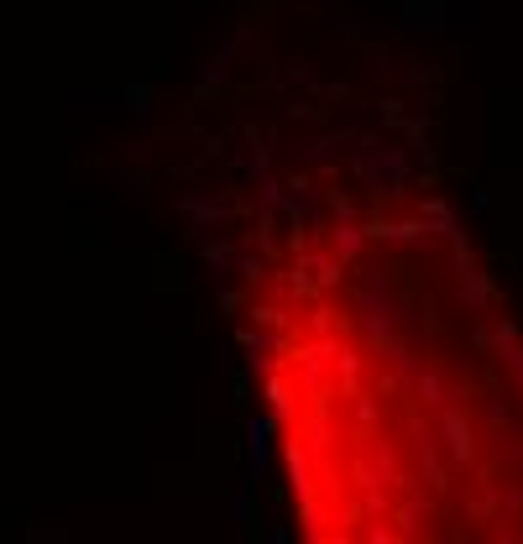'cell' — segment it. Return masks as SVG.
<instances>
[{
    "mask_svg": "<svg viewBox=\"0 0 523 544\" xmlns=\"http://www.w3.org/2000/svg\"><path fill=\"white\" fill-rule=\"evenodd\" d=\"M309 539H523V330L435 209H330L251 272Z\"/></svg>",
    "mask_w": 523,
    "mask_h": 544,
    "instance_id": "1",
    "label": "cell"
}]
</instances>
